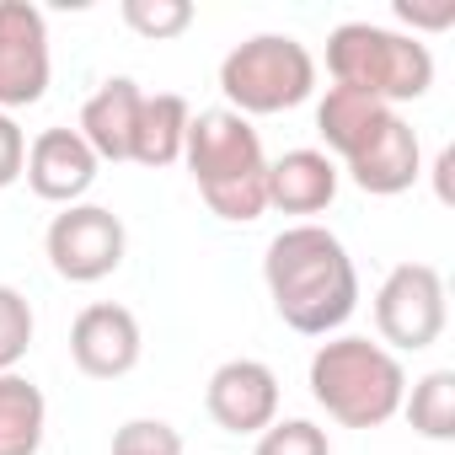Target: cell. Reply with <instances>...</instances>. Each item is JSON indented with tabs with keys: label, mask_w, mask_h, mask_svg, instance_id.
I'll use <instances>...</instances> for the list:
<instances>
[{
	"label": "cell",
	"mask_w": 455,
	"mask_h": 455,
	"mask_svg": "<svg viewBox=\"0 0 455 455\" xmlns=\"http://www.w3.org/2000/svg\"><path fill=\"white\" fill-rule=\"evenodd\" d=\"M263 284L279 322L300 338H332L359 306V268L327 225H284L268 242Z\"/></svg>",
	"instance_id": "cell-1"
},
{
	"label": "cell",
	"mask_w": 455,
	"mask_h": 455,
	"mask_svg": "<svg viewBox=\"0 0 455 455\" xmlns=\"http://www.w3.org/2000/svg\"><path fill=\"white\" fill-rule=\"evenodd\" d=\"M182 161H188L204 204L220 220L252 225L268 209V156H263L252 118H242L231 108L193 113L188 140H182Z\"/></svg>",
	"instance_id": "cell-2"
},
{
	"label": "cell",
	"mask_w": 455,
	"mask_h": 455,
	"mask_svg": "<svg viewBox=\"0 0 455 455\" xmlns=\"http://www.w3.org/2000/svg\"><path fill=\"white\" fill-rule=\"evenodd\" d=\"M311 396L343 428H380L402 412L407 370L386 343L370 338H327L311 354Z\"/></svg>",
	"instance_id": "cell-3"
},
{
	"label": "cell",
	"mask_w": 455,
	"mask_h": 455,
	"mask_svg": "<svg viewBox=\"0 0 455 455\" xmlns=\"http://www.w3.org/2000/svg\"><path fill=\"white\" fill-rule=\"evenodd\" d=\"M327 76L332 86H354L396 108V102H418L434 86V54L412 33L375 28V22H343L327 38Z\"/></svg>",
	"instance_id": "cell-4"
},
{
	"label": "cell",
	"mask_w": 455,
	"mask_h": 455,
	"mask_svg": "<svg viewBox=\"0 0 455 455\" xmlns=\"http://www.w3.org/2000/svg\"><path fill=\"white\" fill-rule=\"evenodd\" d=\"M220 92L231 102V113H242V118L290 113V108L311 102L316 60L290 33H258L220 60Z\"/></svg>",
	"instance_id": "cell-5"
},
{
	"label": "cell",
	"mask_w": 455,
	"mask_h": 455,
	"mask_svg": "<svg viewBox=\"0 0 455 455\" xmlns=\"http://www.w3.org/2000/svg\"><path fill=\"white\" fill-rule=\"evenodd\" d=\"M44 252H49V268L65 284H102L108 274L124 268L129 231H124V220L113 209H102V204H70L65 214L49 220Z\"/></svg>",
	"instance_id": "cell-6"
},
{
	"label": "cell",
	"mask_w": 455,
	"mask_h": 455,
	"mask_svg": "<svg viewBox=\"0 0 455 455\" xmlns=\"http://www.w3.org/2000/svg\"><path fill=\"white\" fill-rule=\"evenodd\" d=\"M450 322V300H444V279L439 268L428 263H396L386 274V284L375 290V327H380V343L402 348V354H418V348H434L439 332Z\"/></svg>",
	"instance_id": "cell-7"
},
{
	"label": "cell",
	"mask_w": 455,
	"mask_h": 455,
	"mask_svg": "<svg viewBox=\"0 0 455 455\" xmlns=\"http://www.w3.org/2000/svg\"><path fill=\"white\" fill-rule=\"evenodd\" d=\"M54 76L49 22L33 0H0V113L44 102Z\"/></svg>",
	"instance_id": "cell-8"
},
{
	"label": "cell",
	"mask_w": 455,
	"mask_h": 455,
	"mask_svg": "<svg viewBox=\"0 0 455 455\" xmlns=\"http://www.w3.org/2000/svg\"><path fill=\"white\" fill-rule=\"evenodd\" d=\"M204 407L225 434H263L279 418V375L263 359H225L204 386Z\"/></svg>",
	"instance_id": "cell-9"
},
{
	"label": "cell",
	"mask_w": 455,
	"mask_h": 455,
	"mask_svg": "<svg viewBox=\"0 0 455 455\" xmlns=\"http://www.w3.org/2000/svg\"><path fill=\"white\" fill-rule=\"evenodd\" d=\"M140 354H145V338L129 306L97 300L70 322V359L92 380H124L140 364Z\"/></svg>",
	"instance_id": "cell-10"
},
{
	"label": "cell",
	"mask_w": 455,
	"mask_h": 455,
	"mask_svg": "<svg viewBox=\"0 0 455 455\" xmlns=\"http://www.w3.org/2000/svg\"><path fill=\"white\" fill-rule=\"evenodd\" d=\"M97 156H92V145L76 134V129H44L33 145H28V166H22V177H28V188L44 198V204H81L86 193H92V182H97Z\"/></svg>",
	"instance_id": "cell-11"
},
{
	"label": "cell",
	"mask_w": 455,
	"mask_h": 455,
	"mask_svg": "<svg viewBox=\"0 0 455 455\" xmlns=\"http://www.w3.org/2000/svg\"><path fill=\"white\" fill-rule=\"evenodd\" d=\"M348 177H354V188L359 193H375V198H396V193H407L418 177H423V145H418V129L402 118V113H391V124L348 161Z\"/></svg>",
	"instance_id": "cell-12"
},
{
	"label": "cell",
	"mask_w": 455,
	"mask_h": 455,
	"mask_svg": "<svg viewBox=\"0 0 455 455\" xmlns=\"http://www.w3.org/2000/svg\"><path fill=\"white\" fill-rule=\"evenodd\" d=\"M140 102H145V92H140V81H129V76H113V81H102V86L86 97L76 134L92 145L97 161H129L134 124H140Z\"/></svg>",
	"instance_id": "cell-13"
},
{
	"label": "cell",
	"mask_w": 455,
	"mask_h": 455,
	"mask_svg": "<svg viewBox=\"0 0 455 455\" xmlns=\"http://www.w3.org/2000/svg\"><path fill=\"white\" fill-rule=\"evenodd\" d=\"M338 198V166L327 150H284L268 161V209L284 214H322Z\"/></svg>",
	"instance_id": "cell-14"
},
{
	"label": "cell",
	"mask_w": 455,
	"mask_h": 455,
	"mask_svg": "<svg viewBox=\"0 0 455 455\" xmlns=\"http://www.w3.org/2000/svg\"><path fill=\"white\" fill-rule=\"evenodd\" d=\"M391 113H396V108H386V102H375V97H364V92H354V86H327V97L316 102V134L327 140L332 156L354 161V156L391 124Z\"/></svg>",
	"instance_id": "cell-15"
},
{
	"label": "cell",
	"mask_w": 455,
	"mask_h": 455,
	"mask_svg": "<svg viewBox=\"0 0 455 455\" xmlns=\"http://www.w3.org/2000/svg\"><path fill=\"white\" fill-rule=\"evenodd\" d=\"M188 118H193L188 97H177V92H156V97H150V92H145L140 124H134V145H129V161H140V166H150V172L182 161Z\"/></svg>",
	"instance_id": "cell-16"
},
{
	"label": "cell",
	"mask_w": 455,
	"mask_h": 455,
	"mask_svg": "<svg viewBox=\"0 0 455 455\" xmlns=\"http://www.w3.org/2000/svg\"><path fill=\"white\" fill-rule=\"evenodd\" d=\"M49 428V402L28 375H0V455H38Z\"/></svg>",
	"instance_id": "cell-17"
},
{
	"label": "cell",
	"mask_w": 455,
	"mask_h": 455,
	"mask_svg": "<svg viewBox=\"0 0 455 455\" xmlns=\"http://www.w3.org/2000/svg\"><path fill=\"white\" fill-rule=\"evenodd\" d=\"M402 412L412 434L450 444L455 439V370H428L423 380H412V391L402 396Z\"/></svg>",
	"instance_id": "cell-18"
},
{
	"label": "cell",
	"mask_w": 455,
	"mask_h": 455,
	"mask_svg": "<svg viewBox=\"0 0 455 455\" xmlns=\"http://www.w3.org/2000/svg\"><path fill=\"white\" fill-rule=\"evenodd\" d=\"M33 332H38V322H33L28 295L12 290V284H0V375H12V370L28 359Z\"/></svg>",
	"instance_id": "cell-19"
},
{
	"label": "cell",
	"mask_w": 455,
	"mask_h": 455,
	"mask_svg": "<svg viewBox=\"0 0 455 455\" xmlns=\"http://www.w3.org/2000/svg\"><path fill=\"white\" fill-rule=\"evenodd\" d=\"M124 28L150 44H166L193 28V6L188 0H124Z\"/></svg>",
	"instance_id": "cell-20"
},
{
	"label": "cell",
	"mask_w": 455,
	"mask_h": 455,
	"mask_svg": "<svg viewBox=\"0 0 455 455\" xmlns=\"http://www.w3.org/2000/svg\"><path fill=\"white\" fill-rule=\"evenodd\" d=\"M252 455H332V444H327V428H316L311 418H274L258 434Z\"/></svg>",
	"instance_id": "cell-21"
},
{
	"label": "cell",
	"mask_w": 455,
	"mask_h": 455,
	"mask_svg": "<svg viewBox=\"0 0 455 455\" xmlns=\"http://www.w3.org/2000/svg\"><path fill=\"white\" fill-rule=\"evenodd\" d=\"M113 455H182V434L166 418H129L113 428Z\"/></svg>",
	"instance_id": "cell-22"
},
{
	"label": "cell",
	"mask_w": 455,
	"mask_h": 455,
	"mask_svg": "<svg viewBox=\"0 0 455 455\" xmlns=\"http://www.w3.org/2000/svg\"><path fill=\"white\" fill-rule=\"evenodd\" d=\"M28 166V134L12 113H0V188H12Z\"/></svg>",
	"instance_id": "cell-23"
},
{
	"label": "cell",
	"mask_w": 455,
	"mask_h": 455,
	"mask_svg": "<svg viewBox=\"0 0 455 455\" xmlns=\"http://www.w3.org/2000/svg\"><path fill=\"white\" fill-rule=\"evenodd\" d=\"M396 17L412 28V38H418V33H444V28L455 22V0H439V6H418V0H396Z\"/></svg>",
	"instance_id": "cell-24"
},
{
	"label": "cell",
	"mask_w": 455,
	"mask_h": 455,
	"mask_svg": "<svg viewBox=\"0 0 455 455\" xmlns=\"http://www.w3.org/2000/svg\"><path fill=\"white\" fill-rule=\"evenodd\" d=\"M450 166H455V150H439V166H434V177H439V198L450 204Z\"/></svg>",
	"instance_id": "cell-25"
}]
</instances>
